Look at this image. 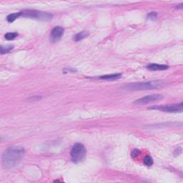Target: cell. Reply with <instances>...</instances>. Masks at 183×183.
I'll return each instance as SVG.
<instances>
[{"instance_id":"1","label":"cell","mask_w":183,"mask_h":183,"mask_svg":"<svg viewBox=\"0 0 183 183\" xmlns=\"http://www.w3.org/2000/svg\"><path fill=\"white\" fill-rule=\"evenodd\" d=\"M25 151L19 146L8 147L2 155V164L4 167L13 168L17 166L23 158Z\"/></svg>"},{"instance_id":"2","label":"cell","mask_w":183,"mask_h":183,"mask_svg":"<svg viewBox=\"0 0 183 183\" xmlns=\"http://www.w3.org/2000/svg\"><path fill=\"white\" fill-rule=\"evenodd\" d=\"M163 85L162 81L155 80L150 82H137L132 83L125 85V89L129 91H137V90H153L157 89Z\"/></svg>"},{"instance_id":"3","label":"cell","mask_w":183,"mask_h":183,"mask_svg":"<svg viewBox=\"0 0 183 183\" xmlns=\"http://www.w3.org/2000/svg\"><path fill=\"white\" fill-rule=\"evenodd\" d=\"M20 14L21 17L37 19L40 21H49L53 17V14L49 12L33 10V9H24L20 12Z\"/></svg>"},{"instance_id":"4","label":"cell","mask_w":183,"mask_h":183,"mask_svg":"<svg viewBox=\"0 0 183 183\" xmlns=\"http://www.w3.org/2000/svg\"><path fill=\"white\" fill-rule=\"evenodd\" d=\"M87 154V150L82 143H76L73 146L70 152L72 160L75 163H79L85 159Z\"/></svg>"},{"instance_id":"5","label":"cell","mask_w":183,"mask_h":183,"mask_svg":"<svg viewBox=\"0 0 183 183\" xmlns=\"http://www.w3.org/2000/svg\"><path fill=\"white\" fill-rule=\"evenodd\" d=\"M150 110H160L165 112H181L183 110V104L180 102V104L172 105H157L152 106L150 107Z\"/></svg>"},{"instance_id":"6","label":"cell","mask_w":183,"mask_h":183,"mask_svg":"<svg viewBox=\"0 0 183 183\" xmlns=\"http://www.w3.org/2000/svg\"><path fill=\"white\" fill-rule=\"evenodd\" d=\"M162 95H160V94H154V95H150L145 96V97H142L140 99H138L136 101H135L134 103L136 105H147L148 103L157 102V101L162 100Z\"/></svg>"},{"instance_id":"7","label":"cell","mask_w":183,"mask_h":183,"mask_svg":"<svg viewBox=\"0 0 183 183\" xmlns=\"http://www.w3.org/2000/svg\"><path fill=\"white\" fill-rule=\"evenodd\" d=\"M64 32H65V29L63 27L59 26L54 27L50 33V40L54 42L60 40L61 38L62 37Z\"/></svg>"},{"instance_id":"8","label":"cell","mask_w":183,"mask_h":183,"mask_svg":"<svg viewBox=\"0 0 183 183\" xmlns=\"http://www.w3.org/2000/svg\"><path fill=\"white\" fill-rule=\"evenodd\" d=\"M147 69L150 71H163L168 69V66L158 64H150L147 66Z\"/></svg>"},{"instance_id":"9","label":"cell","mask_w":183,"mask_h":183,"mask_svg":"<svg viewBox=\"0 0 183 183\" xmlns=\"http://www.w3.org/2000/svg\"><path fill=\"white\" fill-rule=\"evenodd\" d=\"M121 77H122V74L117 73V74H110V75H106L104 76L100 77V79L104 80H110V81H113L116 80L120 79Z\"/></svg>"},{"instance_id":"10","label":"cell","mask_w":183,"mask_h":183,"mask_svg":"<svg viewBox=\"0 0 183 183\" xmlns=\"http://www.w3.org/2000/svg\"><path fill=\"white\" fill-rule=\"evenodd\" d=\"M88 35V33L87 32L85 31H83V32H79L77 34H76L75 36H74V40L76 41V42H79V41H81L82 39H85L87 36Z\"/></svg>"},{"instance_id":"11","label":"cell","mask_w":183,"mask_h":183,"mask_svg":"<svg viewBox=\"0 0 183 183\" xmlns=\"http://www.w3.org/2000/svg\"><path fill=\"white\" fill-rule=\"evenodd\" d=\"M19 17H21V14L20 12H18V13H13V14H10L9 15L7 16V20L9 23H12L14 21H15L17 18H19Z\"/></svg>"},{"instance_id":"12","label":"cell","mask_w":183,"mask_h":183,"mask_svg":"<svg viewBox=\"0 0 183 183\" xmlns=\"http://www.w3.org/2000/svg\"><path fill=\"white\" fill-rule=\"evenodd\" d=\"M18 36V34L16 32H8L5 34L4 37L7 40H13L14 39H15Z\"/></svg>"},{"instance_id":"13","label":"cell","mask_w":183,"mask_h":183,"mask_svg":"<svg viewBox=\"0 0 183 183\" xmlns=\"http://www.w3.org/2000/svg\"><path fill=\"white\" fill-rule=\"evenodd\" d=\"M143 162H144V164L146 166H151L153 164V160L150 156H146Z\"/></svg>"},{"instance_id":"14","label":"cell","mask_w":183,"mask_h":183,"mask_svg":"<svg viewBox=\"0 0 183 183\" xmlns=\"http://www.w3.org/2000/svg\"><path fill=\"white\" fill-rule=\"evenodd\" d=\"M13 48H14V47L13 46H11V45L7 46L6 47H4V46H1V54H3L4 53L9 52L11 51L12 49H13Z\"/></svg>"},{"instance_id":"15","label":"cell","mask_w":183,"mask_h":183,"mask_svg":"<svg viewBox=\"0 0 183 183\" xmlns=\"http://www.w3.org/2000/svg\"><path fill=\"white\" fill-rule=\"evenodd\" d=\"M148 19H151V20H155L157 17V14L155 12H152L147 15Z\"/></svg>"},{"instance_id":"16","label":"cell","mask_w":183,"mask_h":183,"mask_svg":"<svg viewBox=\"0 0 183 183\" xmlns=\"http://www.w3.org/2000/svg\"><path fill=\"white\" fill-rule=\"evenodd\" d=\"M139 154H140V150L137 149H135L132 151V153H131V156H132V157H137Z\"/></svg>"}]
</instances>
